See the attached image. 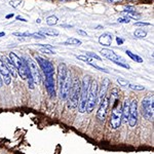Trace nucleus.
Masks as SVG:
<instances>
[{"instance_id":"2","label":"nucleus","mask_w":154,"mask_h":154,"mask_svg":"<svg viewBox=\"0 0 154 154\" xmlns=\"http://www.w3.org/2000/svg\"><path fill=\"white\" fill-rule=\"evenodd\" d=\"M9 60L10 62L13 64V66L15 67V69L18 71L19 75L21 76L22 79H27V77H28V74L30 73L29 72V68H28V65L26 63V61L23 59V58H20L18 56L15 52H10L9 54Z\"/></svg>"},{"instance_id":"19","label":"nucleus","mask_w":154,"mask_h":154,"mask_svg":"<svg viewBox=\"0 0 154 154\" xmlns=\"http://www.w3.org/2000/svg\"><path fill=\"white\" fill-rule=\"evenodd\" d=\"M99 42L102 45L109 46L112 43V35L110 33H104L99 37Z\"/></svg>"},{"instance_id":"13","label":"nucleus","mask_w":154,"mask_h":154,"mask_svg":"<svg viewBox=\"0 0 154 154\" xmlns=\"http://www.w3.org/2000/svg\"><path fill=\"white\" fill-rule=\"evenodd\" d=\"M44 83H45L46 90L48 92L49 97H50L51 99H54V98H56V90H54V75H46Z\"/></svg>"},{"instance_id":"44","label":"nucleus","mask_w":154,"mask_h":154,"mask_svg":"<svg viewBox=\"0 0 154 154\" xmlns=\"http://www.w3.org/2000/svg\"><path fill=\"white\" fill-rule=\"evenodd\" d=\"M13 13H9V15H6V19H10V18H13Z\"/></svg>"},{"instance_id":"39","label":"nucleus","mask_w":154,"mask_h":154,"mask_svg":"<svg viewBox=\"0 0 154 154\" xmlns=\"http://www.w3.org/2000/svg\"><path fill=\"white\" fill-rule=\"evenodd\" d=\"M116 42H117L118 45H121V44L123 43V39H121L120 37H117V38H116Z\"/></svg>"},{"instance_id":"1","label":"nucleus","mask_w":154,"mask_h":154,"mask_svg":"<svg viewBox=\"0 0 154 154\" xmlns=\"http://www.w3.org/2000/svg\"><path fill=\"white\" fill-rule=\"evenodd\" d=\"M80 90H81V82L78 79V77H76L72 81L69 96L67 99L69 109H76L78 107V102H79L80 99Z\"/></svg>"},{"instance_id":"42","label":"nucleus","mask_w":154,"mask_h":154,"mask_svg":"<svg viewBox=\"0 0 154 154\" xmlns=\"http://www.w3.org/2000/svg\"><path fill=\"white\" fill-rule=\"evenodd\" d=\"M17 20H18V21H22V22H27V21H26L25 19L21 18V17H17Z\"/></svg>"},{"instance_id":"49","label":"nucleus","mask_w":154,"mask_h":154,"mask_svg":"<svg viewBox=\"0 0 154 154\" xmlns=\"http://www.w3.org/2000/svg\"><path fill=\"white\" fill-rule=\"evenodd\" d=\"M62 1H64V0H62Z\"/></svg>"},{"instance_id":"12","label":"nucleus","mask_w":154,"mask_h":154,"mask_svg":"<svg viewBox=\"0 0 154 154\" xmlns=\"http://www.w3.org/2000/svg\"><path fill=\"white\" fill-rule=\"evenodd\" d=\"M36 61L38 62L39 66H40V68L42 69V71H43V73L46 75H54V65L51 64L50 62L47 61V60L45 59H42L41 56H36Z\"/></svg>"},{"instance_id":"17","label":"nucleus","mask_w":154,"mask_h":154,"mask_svg":"<svg viewBox=\"0 0 154 154\" xmlns=\"http://www.w3.org/2000/svg\"><path fill=\"white\" fill-rule=\"evenodd\" d=\"M128 114H129V100L125 99L122 104V114H121V123L126 124L128 121Z\"/></svg>"},{"instance_id":"33","label":"nucleus","mask_w":154,"mask_h":154,"mask_svg":"<svg viewBox=\"0 0 154 154\" xmlns=\"http://www.w3.org/2000/svg\"><path fill=\"white\" fill-rule=\"evenodd\" d=\"M88 65H90L92 67H94V68H96L97 70H99V71H102V72H105V73H109V71L108 70H106V69H104V68H101V67H99L98 65H96V64H94V63H90Z\"/></svg>"},{"instance_id":"15","label":"nucleus","mask_w":154,"mask_h":154,"mask_svg":"<svg viewBox=\"0 0 154 154\" xmlns=\"http://www.w3.org/2000/svg\"><path fill=\"white\" fill-rule=\"evenodd\" d=\"M67 72H68V70H67L66 65L60 64L59 67H58V84H59V88H61L63 83H64Z\"/></svg>"},{"instance_id":"20","label":"nucleus","mask_w":154,"mask_h":154,"mask_svg":"<svg viewBox=\"0 0 154 154\" xmlns=\"http://www.w3.org/2000/svg\"><path fill=\"white\" fill-rule=\"evenodd\" d=\"M118 95H119V92H118L117 88H113L110 92V96H109V105L113 106L117 102L118 100Z\"/></svg>"},{"instance_id":"11","label":"nucleus","mask_w":154,"mask_h":154,"mask_svg":"<svg viewBox=\"0 0 154 154\" xmlns=\"http://www.w3.org/2000/svg\"><path fill=\"white\" fill-rule=\"evenodd\" d=\"M72 84V79H71V73L69 71L67 72L66 78H65V81L62 85V87L60 88V97H61L62 101H67L68 99V96H69L70 88H71Z\"/></svg>"},{"instance_id":"26","label":"nucleus","mask_w":154,"mask_h":154,"mask_svg":"<svg viewBox=\"0 0 154 154\" xmlns=\"http://www.w3.org/2000/svg\"><path fill=\"white\" fill-rule=\"evenodd\" d=\"M46 24L48 26H54L58 24V18H56V15H50L48 18L46 19Z\"/></svg>"},{"instance_id":"29","label":"nucleus","mask_w":154,"mask_h":154,"mask_svg":"<svg viewBox=\"0 0 154 154\" xmlns=\"http://www.w3.org/2000/svg\"><path fill=\"white\" fill-rule=\"evenodd\" d=\"M27 79H28V86H29V88H30V90H34V82H33V79H32V77H31L30 73L28 74Z\"/></svg>"},{"instance_id":"18","label":"nucleus","mask_w":154,"mask_h":154,"mask_svg":"<svg viewBox=\"0 0 154 154\" xmlns=\"http://www.w3.org/2000/svg\"><path fill=\"white\" fill-rule=\"evenodd\" d=\"M0 59L3 61V63L5 64V66L7 67L8 71L10 72V75H11L13 78H15V77H17V69H15V67L13 66V63L10 62V60L8 59V58H6V56H2V58H0Z\"/></svg>"},{"instance_id":"48","label":"nucleus","mask_w":154,"mask_h":154,"mask_svg":"<svg viewBox=\"0 0 154 154\" xmlns=\"http://www.w3.org/2000/svg\"><path fill=\"white\" fill-rule=\"evenodd\" d=\"M36 23H38V24H40V23H41V21H40V19H38V20L36 21Z\"/></svg>"},{"instance_id":"27","label":"nucleus","mask_w":154,"mask_h":154,"mask_svg":"<svg viewBox=\"0 0 154 154\" xmlns=\"http://www.w3.org/2000/svg\"><path fill=\"white\" fill-rule=\"evenodd\" d=\"M85 56H88L90 59H96V60H98V61H101V58L98 54H94V52H90V51H87V52H85Z\"/></svg>"},{"instance_id":"9","label":"nucleus","mask_w":154,"mask_h":154,"mask_svg":"<svg viewBox=\"0 0 154 154\" xmlns=\"http://www.w3.org/2000/svg\"><path fill=\"white\" fill-rule=\"evenodd\" d=\"M108 108H109V96L107 95L102 100V102L100 104V107H99V110L97 112V119L101 123L105 122L106 117H107Z\"/></svg>"},{"instance_id":"5","label":"nucleus","mask_w":154,"mask_h":154,"mask_svg":"<svg viewBox=\"0 0 154 154\" xmlns=\"http://www.w3.org/2000/svg\"><path fill=\"white\" fill-rule=\"evenodd\" d=\"M154 97L153 95H149L145 97L142 101V114L147 120L153 121L154 117Z\"/></svg>"},{"instance_id":"10","label":"nucleus","mask_w":154,"mask_h":154,"mask_svg":"<svg viewBox=\"0 0 154 154\" xmlns=\"http://www.w3.org/2000/svg\"><path fill=\"white\" fill-rule=\"evenodd\" d=\"M128 124L131 127L136 126L138 122V102L133 100L129 102V114H128Z\"/></svg>"},{"instance_id":"38","label":"nucleus","mask_w":154,"mask_h":154,"mask_svg":"<svg viewBox=\"0 0 154 154\" xmlns=\"http://www.w3.org/2000/svg\"><path fill=\"white\" fill-rule=\"evenodd\" d=\"M39 46L40 47H44V48H48V49H52V46L49 45V44H39Z\"/></svg>"},{"instance_id":"6","label":"nucleus","mask_w":154,"mask_h":154,"mask_svg":"<svg viewBox=\"0 0 154 154\" xmlns=\"http://www.w3.org/2000/svg\"><path fill=\"white\" fill-rule=\"evenodd\" d=\"M121 114H122V104L116 102L111 113L110 117V127L112 129H117L121 125Z\"/></svg>"},{"instance_id":"23","label":"nucleus","mask_w":154,"mask_h":154,"mask_svg":"<svg viewBox=\"0 0 154 154\" xmlns=\"http://www.w3.org/2000/svg\"><path fill=\"white\" fill-rule=\"evenodd\" d=\"M64 44L65 45H68V44H70V45H80V44H81V41L76 38H68L64 42Z\"/></svg>"},{"instance_id":"37","label":"nucleus","mask_w":154,"mask_h":154,"mask_svg":"<svg viewBox=\"0 0 154 154\" xmlns=\"http://www.w3.org/2000/svg\"><path fill=\"white\" fill-rule=\"evenodd\" d=\"M150 23H145V22H137L135 23V26H150Z\"/></svg>"},{"instance_id":"36","label":"nucleus","mask_w":154,"mask_h":154,"mask_svg":"<svg viewBox=\"0 0 154 154\" xmlns=\"http://www.w3.org/2000/svg\"><path fill=\"white\" fill-rule=\"evenodd\" d=\"M117 21H118V23H125V24L129 23V19L128 18H119Z\"/></svg>"},{"instance_id":"43","label":"nucleus","mask_w":154,"mask_h":154,"mask_svg":"<svg viewBox=\"0 0 154 154\" xmlns=\"http://www.w3.org/2000/svg\"><path fill=\"white\" fill-rule=\"evenodd\" d=\"M62 27H63V28H71L72 26L71 25H62Z\"/></svg>"},{"instance_id":"40","label":"nucleus","mask_w":154,"mask_h":154,"mask_svg":"<svg viewBox=\"0 0 154 154\" xmlns=\"http://www.w3.org/2000/svg\"><path fill=\"white\" fill-rule=\"evenodd\" d=\"M77 33L80 34V35H82V36H87L86 32H84V31H82V30H77Z\"/></svg>"},{"instance_id":"34","label":"nucleus","mask_w":154,"mask_h":154,"mask_svg":"<svg viewBox=\"0 0 154 154\" xmlns=\"http://www.w3.org/2000/svg\"><path fill=\"white\" fill-rule=\"evenodd\" d=\"M30 37H33V38H35V39H44V38H46L45 36H43L42 34H40V33H33V34H31Z\"/></svg>"},{"instance_id":"21","label":"nucleus","mask_w":154,"mask_h":154,"mask_svg":"<svg viewBox=\"0 0 154 154\" xmlns=\"http://www.w3.org/2000/svg\"><path fill=\"white\" fill-rule=\"evenodd\" d=\"M40 34L42 35H47V36H58L59 35V31L54 30V29H43V30H41L39 32Z\"/></svg>"},{"instance_id":"3","label":"nucleus","mask_w":154,"mask_h":154,"mask_svg":"<svg viewBox=\"0 0 154 154\" xmlns=\"http://www.w3.org/2000/svg\"><path fill=\"white\" fill-rule=\"evenodd\" d=\"M90 82H92L90 76L83 77L81 82V90H80V103L78 104L80 113H84L85 109H86V101L87 96H88V90H90Z\"/></svg>"},{"instance_id":"4","label":"nucleus","mask_w":154,"mask_h":154,"mask_svg":"<svg viewBox=\"0 0 154 154\" xmlns=\"http://www.w3.org/2000/svg\"><path fill=\"white\" fill-rule=\"evenodd\" d=\"M98 92H99L98 82L96 80H92L90 82V90H88V96H87L86 101V109H85V111L87 113H92V110L95 109L98 101Z\"/></svg>"},{"instance_id":"46","label":"nucleus","mask_w":154,"mask_h":154,"mask_svg":"<svg viewBox=\"0 0 154 154\" xmlns=\"http://www.w3.org/2000/svg\"><path fill=\"white\" fill-rule=\"evenodd\" d=\"M3 36H5L4 32H0V37H3Z\"/></svg>"},{"instance_id":"25","label":"nucleus","mask_w":154,"mask_h":154,"mask_svg":"<svg viewBox=\"0 0 154 154\" xmlns=\"http://www.w3.org/2000/svg\"><path fill=\"white\" fill-rule=\"evenodd\" d=\"M133 35H135V37H137V38H144V37H146L147 32L144 31L143 29H137V30L133 32Z\"/></svg>"},{"instance_id":"47","label":"nucleus","mask_w":154,"mask_h":154,"mask_svg":"<svg viewBox=\"0 0 154 154\" xmlns=\"http://www.w3.org/2000/svg\"><path fill=\"white\" fill-rule=\"evenodd\" d=\"M102 28H103L102 26H98V27H97V29H98V30H100V29H102Z\"/></svg>"},{"instance_id":"8","label":"nucleus","mask_w":154,"mask_h":154,"mask_svg":"<svg viewBox=\"0 0 154 154\" xmlns=\"http://www.w3.org/2000/svg\"><path fill=\"white\" fill-rule=\"evenodd\" d=\"M23 59L25 60L27 65H28L29 72H30L31 77H32V79H33L34 84H39V83H40L41 77H40V73H39L38 67H37V64H36L31 58H28V56H25Z\"/></svg>"},{"instance_id":"50","label":"nucleus","mask_w":154,"mask_h":154,"mask_svg":"<svg viewBox=\"0 0 154 154\" xmlns=\"http://www.w3.org/2000/svg\"><path fill=\"white\" fill-rule=\"evenodd\" d=\"M48 1H50V0H48Z\"/></svg>"},{"instance_id":"22","label":"nucleus","mask_w":154,"mask_h":154,"mask_svg":"<svg viewBox=\"0 0 154 154\" xmlns=\"http://www.w3.org/2000/svg\"><path fill=\"white\" fill-rule=\"evenodd\" d=\"M124 15H126V18L128 19H135V20H138V19L141 18V15L140 13H137L135 11H122Z\"/></svg>"},{"instance_id":"16","label":"nucleus","mask_w":154,"mask_h":154,"mask_svg":"<svg viewBox=\"0 0 154 154\" xmlns=\"http://www.w3.org/2000/svg\"><path fill=\"white\" fill-rule=\"evenodd\" d=\"M109 84H110V80L108 79V78L103 79L102 85H101V90L100 92H98V99H99L100 103L102 102L103 99L107 96V90H108V87H109Z\"/></svg>"},{"instance_id":"32","label":"nucleus","mask_w":154,"mask_h":154,"mask_svg":"<svg viewBox=\"0 0 154 154\" xmlns=\"http://www.w3.org/2000/svg\"><path fill=\"white\" fill-rule=\"evenodd\" d=\"M117 82L121 85V86H128V85H129V82L122 79V78H117Z\"/></svg>"},{"instance_id":"31","label":"nucleus","mask_w":154,"mask_h":154,"mask_svg":"<svg viewBox=\"0 0 154 154\" xmlns=\"http://www.w3.org/2000/svg\"><path fill=\"white\" fill-rule=\"evenodd\" d=\"M22 2H23L22 0H11V1H9V4L10 6H13V7L15 8V7H18Z\"/></svg>"},{"instance_id":"24","label":"nucleus","mask_w":154,"mask_h":154,"mask_svg":"<svg viewBox=\"0 0 154 154\" xmlns=\"http://www.w3.org/2000/svg\"><path fill=\"white\" fill-rule=\"evenodd\" d=\"M126 54H127V56L131 58V60H133L135 62H138V63H143V60H142L141 56H137V54H133L131 50H126Z\"/></svg>"},{"instance_id":"41","label":"nucleus","mask_w":154,"mask_h":154,"mask_svg":"<svg viewBox=\"0 0 154 154\" xmlns=\"http://www.w3.org/2000/svg\"><path fill=\"white\" fill-rule=\"evenodd\" d=\"M108 1L111 3H117V2H119V1H121V0H108Z\"/></svg>"},{"instance_id":"7","label":"nucleus","mask_w":154,"mask_h":154,"mask_svg":"<svg viewBox=\"0 0 154 154\" xmlns=\"http://www.w3.org/2000/svg\"><path fill=\"white\" fill-rule=\"evenodd\" d=\"M101 54L105 56V58L111 60L113 63H115V64L119 65V66L123 67V68H126V69H131L129 65L126 64L125 61H124L121 56H117L113 50H110V49H107V48H103V49H101Z\"/></svg>"},{"instance_id":"35","label":"nucleus","mask_w":154,"mask_h":154,"mask_svg":"<svg viewBox=\"0 0 154 154\" xmlns=\"http://www.w3.org/2000/svg\"><path fill=\"white\" fill-rule=\"evenodd\" d=\"M40 51H41V52H43V54H56L54 51L50 50V49H48V48H44V47H40Z\"/></svg>"},{"instance_id":"28","label":"nucleus","mask_w":154,"mask_h":154,"mask_svg":"<svg viewBox=\"0 0 154 154\" xmlns=\"http://www.w3.org/2000/svg\"><path fill=\"white\" fill-rule=\"evenodd\" d=\"M76 58L78 60H81V61L85 62V63H87V64L92 63V59H90V58L86 56H76Z\"/></svg>"},{"instance_id":"45","label":"nucleus","mask_w":154,"mask_h":154,"mask_svg":"<svg viewBox=\"0 0 154 154\" xmlns=\"http://www.w3.org/2000/svg\"><path fill=\"white\" fill-rule=\"evenodd\" d=\"M2 84H3V80H2V78L0 77V87H2Z\"/></svg>"},{"instance_id":"30","label":"nucleus","mask_w":154,"mask_h":154,"mask_svg":"<svg viewBox=\"0 0 154 154\" xmlns=\"http://www.w3.org/2000/svg\"><path fill=\"white\" fill-rule=\"evenodd\" d=\"M128 87H129V88H131V90H145V87L142 86V85L131 84V83H129V85H128Z\"/></svg>"},{"instance_id":"14","label":"nucleus","mask_w":154,"mask_h":154,"mask_svg":"<svg viewBox=\"0 0 154 154\" xmlns=\"http://www.w3.org/2000/svg\"><path fill=\"white\" fill-rule=\"evenodd\" d=\"M0 75L3 77V80H4L5 84H10L11 82V75H10V72L8 71L7 67L5 66V64L3 63V61L0 59Z\"/></svg>"}]
</instances>
